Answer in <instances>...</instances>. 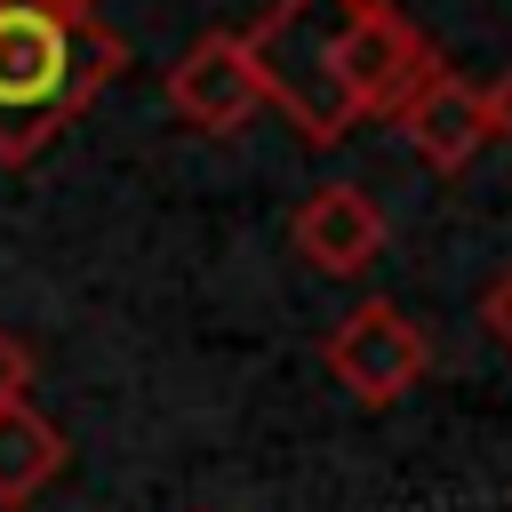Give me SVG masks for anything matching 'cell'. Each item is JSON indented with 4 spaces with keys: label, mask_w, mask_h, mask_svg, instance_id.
<instances>
[{
    "label": "cell",
    "mask_w": 512,
    "mask_h": 512,
    "mask_svg": "<svg viewBox=\"0 0 512 512\" xmlns=\"http://www.w3.org/2000/svg\"><path fill=\"white\" fill-rule=\"evenodd\" d=\"M128 40L64 0H0V160H40L112 80Z\"/></svg>",
    "instance_id": "obj_1"
},
{
    "label": "cell",
    "mask_w": 512,
    "mask_h": 512,
    "mask_svg": "<svg viewBox=\"0 0 512 512\" xmlns=\"http://www.w3.org/2000/svg\"><path fill=\"white\" fill-rule=\"evenodd\" d=\"M352 16H360V0H272L240 32L264 104H280L288 128L304 144H320V152L360 128V112L344 96V32H352Z\"/></svg>",
    "instance_id": "obj_2"
},
{
    "label": "cell",
    "mask_w": 512,
    "mask_h": 512,
    "mask_svg": "<svg viewBox=\"0 0 512 512\" xmlns=\"http://www.w3.org/2000/svg\"><path fill=\"white\" fill-rule=\"evenodd\" d=\"M320 360H328V376H336V384H344L360 408H392V400H408V392L424 384L432 344H424V328H416L400 304L360 296V304H352V312L328 328Z\"/></svg>",
    "instance_id": "obj_3"
},
{
    "label": "cell",
    "mask_w": 512,
    "mask_h": 512,
    "mask_svg": "<svg viewBox=\"0 0 512 512\" xmlns=\"http://www.w3.org/2000/svg\"><path fill=\"white\" fill-rule=\"evenodd\" d=\"M432 72H440L432 40L392 0H360V16L344 32V96H352V112L360 120H392Z\"/></svg>",
    "instance_id": "obj_4"
},
{
    "label": "cell",
    "mask_w": 512,
    "mask_h": 512,
    "mask_svg": "<svg viewBox=\"0 0 512 512\" xmlns=\"http://www.w3.org/2000/svg\"><path fill=\"white\" fill-rule=\"evenodd\" d=\"M168 104H176V120H192L200 136H240V128L264 112V88H256V64H248L240 32H200V40L168 64Z\"/></svg>",
    "instance_id": "obj_5"
},
{
    "label": "cell",
    "mask_w": 512,
    "mask_h": 512,
    "mask_svg": "<svg viewBox=\"0 0 512 512\" xmlns=\"http://www.w3.org/2000/svg\"><path fill=\"white\" fill-rule=\"evenodd\" d=\"M392 128L408 136V152L424 160V168H440V176H456V168H472L488 144H496V120H488V88L480 80H464V72H432L400 112H392Z\"/></svg>",
    "instance_id": "obj_6"
},
{
    "label": "cell",
    "mask_w": 512,
    "mask_h": 512,
    "mask_svg": "<svg viewBox=\"0 0 512 512\" xmlns=\"http://www.w3.org/2000/svg\"><path fill=\"white\" fill-rule=\"evenodd\" d=\"M288 240L312 272L328 280H360L376 256H384V208L360 192V184H312L288 216Z\"/></svg>",
    "instance_id": "obj_7"
},
{
    "label": "cell",
    "mask_w": 512,
    "mask_h": 512,
    "mask_svg": "<svg viewBox=\"0 0 512 512\" xmlns=\"http://www.w3.org/2000/svg\"><path fill=\"white\" fill-rule=\"evenodd\" d=\"M64 432L32 408V400H8L0 408V512H16V504H32L56 472H64Z\"/></svg>",
    "instance_id": "obj_8"
},
{
    "label": "cell",
    "mask_w": 512,
    "mask_h": 512,
    "mask_svg": "<svg viewBox=\"0 0 512 512\" xmlns=\"http://www.w3.org/2000/svg\"><path fill=\"white\" fill-rule=\"evenodd\" d=\"M8 400H32V352L0 328V408H8Z\"/></svg>",
    "instance_id": "obj_9"
},
{
    "label": "cell",
    "mask_w": 512,
    "mask_h": 512,
    "mask_svg": "<svg viewBox=\"0 0 512 512\" xmlns=\"http://www.w3.org/2000/svg\"><path fill=\"white\" fill-rule=\"evenodd\" d=\"M480 320H488V336H496V344L512 352V264H504V272L488 280V296H480Z\"/></svg>",
    "instance_id": "obj_10"
},
{
    "label": "cell",
    "mask_w": 512,
    "mask_h": 512,
    "mask_svg": "<svg viewBox=\"0 0 512 512\" xmlns=\"http://www.w3.org/2000/svg\"><path fill=\"white\" fill-rule=\"evenodd\" d=\"M488 120H496V136L512 144V64L496 72V88H488Z\"/></svg>",
    "instance_id": "obj_11"
},
{
    "label": "cell",
    "mask_w": 512,
    "mask_h": 512,
    "mask_svg": "<svg viewBox=\"0 0 512 512\" xmlns=\"http://www.w3.org/2000/svg\"><path fill=\"white\" fill-rule=\"evenodd\" d=\"M64 8H88V16H96V0H64Z\"/></svg>",
    "instance_id": "obj_12"
}]
</instances>
